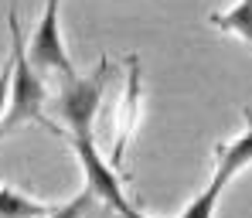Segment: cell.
I'll list each match as a JSON object with an SVG mask.
<instances>
[{
  "instance_id": "1",
  "label": "cell",
  "mask_w": 252,
  "mask_h": 218,
  "mask_svg": "<svg viewBox=\"0 0 252 218\" xmlns=\"http://www.w3.org/2000/svg\"><path fill=\"white\" fill-rule=\"evenodd\" d=\"M7 28H10V106L0 120V133L7 136L10 130L24 126V123H41L51 126L44 116V99H48V86L44 75L31 65L28 48H24V28L17 21V10L10 7L7 14Z\"/></svg>"
},
{
  "instance_id": "2",
  "label": "cell",
  "mask_w": 252,
  "mask_h": 218,
  "mask_svg": "<svg viewBox=\"0 0 252 218\" xmlns=\"http://www.w3.org/2000/svg\"><path fill=\"white\" fill-rule=\"evenodd\" d=\"M106 79H109V58L102 55L92 75H72L62 82V95H58V116L65 123L68 136L75 133H92V120L102 106V92H106Z\"/></svg>"
},
{
  "instance_id": "3",
  "label": "cell",
  "mask_w": 252,
  "mask_h": 218,
  "mask_svg": "<svg viewBox=\"0 0 252 218\" xmlns=\"http://www.w3.org/2000/svg\"><path fill=\"white\" fill-rule=\"evenodd\" d=\"M24 48H28V58L38 72H55L62 79H72L75 75V65L68 58V48H65V38H62V0H44L41 17L34 24V34L24 38Z\"/></svg>"
},
{
  "instance_id": "4",
  "label": "cell",
  "mask_w": 252,
  "mask_h": 218,
  "mask_svg": "<svg viewBox=\"0 0 252 218\" xmlns=\"http://www.w3.org/2000/svg\"><path fill=\"white\" fill-rule=\"evenodd\" d=\"M68 140H72V150H75V157H79V164H82L85 191H89L92 198H99L109 212H116V215L123 218V212L133 205V201L126 198L123 181H120V174H116V167L99 154L95 136H92V133H75V136H68Z\"/></svg>"
},
{
  "instance_id": "5",
  "label": "cell",
  "mask_w": 252,
  "mask_h": 218,
  "mask_svg": "<svg viewBox=\"0 0 252 218\" xmlns=\"http://www.w3.org/2000/svg\"><path fill=\"white\" fill-rule=\"evenodd\" d=\"M140 109H143V68H140L136 55H126V82H123V95L116 102V116H113V150L106 157L116 171L123 164V154L129 147V140L136 136Z\"/></svg>"
},
{
  "instance_id": "6",
  "label": "cell",
  "mask_w": 252,
  "mask_h": 218,
  "mask_svg": "<svg viewBox=\"0 0 252 218\" xmlns=\"http://www.w3.org/2000/svg\"><path fill=\"white\" fill-rule=\"evenodd\" d=\"M242 116H246L242 133L232 136L228 143L215 147V174L211 177H218L221 184H232L246 167H252V106L242 109Z\"/></svg>"
},
{
  "instance_id": "7",
  "label": "cell",
  "mask_w": 252,
  "mask_h": 218,
  "mask_svg": "<svg viewBox=\"0 0 252 218\" xmlns=\"http://www.w3.org/2000/svg\"><path fill=\"white\" fill-rule=\"evenodd\" d=\"M208 21L215 31H221L228 38H239L242 44L252 48V0H235L228 10H215Z\"/></svg>"
},
{
  "instance_id": "8",
  "label": "cell",
  "mask_w": 252,
  "mask_h": 218,
  "mask_svg": "<svg viewBox=\"0 0 252 218\" xmlns=\"http://www.w3.org/2000/svg\"><path fill=\"white\" fill-rule=\"evenodd\" d=\"M55 205H44V201H34L7 184H0V218H38V215H48Z\"/></svg>"
},
{
  "instance_id": "9",
  "label": "cell",
  "mask_w": 252,
  "mask_h": 218,
  "mask_svg": "<svg viewBox=\"0 0 252 218\" xmlns=\"http://www.w3.org/2000/svg\"><path fill=\"white\" fill-rule=\"evenodd\" d=\"M228 184H221L218 177H211L208 184L188 201V208L181 212L177 218H215V208H218V198H221V191H225Z\"/></svg>"
},
{
  "instance_id": "10",
  "label": "cell",
  "mask_w": 252,
  "mask_h": 218,
  "mask_svg": "<svg viewBox=\"0 0 252 218\" xmlns=\"http://www.w3.org/2000/svg\"><path fill=\"white\" fill-rule=\"evenodd\" d=\"M7 92H10V58H7V65L0 68V120H3V113H7Z\"/></svg>"
}]
</instances>
